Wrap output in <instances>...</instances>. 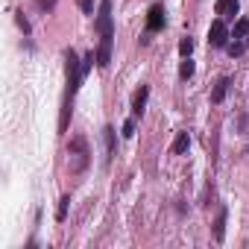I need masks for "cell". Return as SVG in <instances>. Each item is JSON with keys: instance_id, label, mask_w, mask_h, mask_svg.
<instances>
[{"instance_id": "obj_1", "label": "cell", "mask_w": 249, "mask_h": 249, "mask_svg": "<svg viewBox=\"0 0 249 249\" xmlns=\"http://www.w3.org/2000/svg\"><path fill=\"white\" fill-rule=\"evenodd\" d=\"M88 161H91L88 141H85L82 135L71 138V144H68V167H71V173H82V170L88 167Z\"/></svg>"}, {"instance_id": "obj_2", "label": "cell", "mask_w": 249, "mask_h": 249, "mask_svg": "<svg viewBox=\"0 0 249 249\" xmlns=\"http://www.w3.org/2000/svg\"><path fill=\"white\" fill-rule=\"evenodd\" d=\"M65 73H68V91H65V97H76V91H79V82H82V62L76 59V53L73 50H68L65 53Z\"/></svg>"}, {"instance_id": "obj_3", "label": "cell", "mask_w": 249, "mask_h": 249, "mask_svg": "<svg viewBox=\"0 0 249 249\" xmlns=\"http://www.w3.org/2000/svg\"><path fill=\"white\" fill-rule=\"evenodd\" d=\"M97 33H100V38H114V27H111V0H100Z\"/></svg>"}, {"instance_id": "obj_4", "label": "cell", "mask_w": 249, "mask_h": 249, "mask_svg": "<svg viewBox=\"0 0 249 249\" xmlns=\"http://www.w3.org/2000/svg\"><path fill=\"white\" fill-rule=\"evenodd\" d=\"M208 44H211V47H226V44H229V27H226L223 18H217V21L211 24V30H208Z\"/></svg>"}, {"instance_id": "obj_5", "label": "cell", "mask_w": 249, "mask_h": 249, "mask_svg": "<svg viewBox=\"0 0 249 249\" xmlns=\"http://www.w3.org/2000/svg\"><path fill=\"white\" fill-rule=\"evenodd\" d=\"M159 30H164V6H150V12H147V33H159Z\"/></svg>"}, {"instance_id": "obj_6", "label": "cell", "mask_w": 249, "mask_h": 249, "mask_svg": "<svg viewBox=\"0 0 249 249\" xmlns=\"http://www.w3.org/2000/svg\"><path fill=\"white\" fill-rule=\"evenodd\" d=\"M111 62V38H100V47H97V68H108Z\"/></svg>"}, {"instance_id": "obj_7", "label": "cell", "mask_w": 249, "mask_h": 249, "mask_svg": "<svg viewBox=\"0 0 249 249\" xmlns=\"http://www.w3.org/2000/svg\"><path fill=\"white\" fill-rule=\"evenodd\" d=\"M147 97H150V85H141V88L135 91V97H132V111H135V117H141V114H144Z\"/></svg>"}, {"instance_id": "obj_8", "label": "cell", "mask_w": 249, "mask_h": 249, "mask_svg": "<svg viewBox=\"0 0 249 249\" xmlns=\"http://www.w3.org/2000/svg\"><path fill=\"white\" fill-rule=\"evenodd\" d=\"M217 15L220 18H234L237 15V9H240V3H237V0H217Z\"/></svg>"}, {"instance_id": "obj_9", "label": "cell", "mask_w": 249, "mask_h": 249, "mask_svg": "<svg viewBox=\"0 0 249 249\" xmlns=\"http://www.w3.org/2000/svg\"><path fill=\"white\" fill-rule=\"evenodd\" d=\"M229 85H231V79H229V76H220V79H217V85H214V91H211V103H223V100H226Z\"/></svg>"}, {"instance_id": "obj_10", "label": "cell", "mask_w": 249, "mask_h": 249, "mask_svg": "<svg viewBox=\"0 0 249 249\" xmlns=\"http://www.w3.org/2000/svg\"><path fill=\"white\" fill-rule=\"evenodd\" d=\"M231 38H234V41H246V44H249V18H240V21L234 24Z\"/></svg>"}, {"instance_id": "obj_11", "label": "cell", "mask_w": 249, "mask_h": 249, "mask_svg": "<svg viewBox=\"0 0 249 249\" xmlns=\"http://www.w3.org/2000/svg\"><path fill=\"white\" fill-rule=\"evenodd\" d=\"M188 147H191L188 132H179V135H176V141H173V153H176V156H182V153H188Z\"/></svg>"}, {"instance_id": "obj_12", "label": "cell", "mask_w": 249, "mask_h": 249, "mask_svg": "<svg viewBox=\"0 0 249 249\" xmlns=\"http://www.w3.org/2000/svg\"><path fill=\"white\" fill-rule=\"evenodd\" d=\"M223 237H226V211H220L214 220V240H223Z\"/></svg>"}, {"instance_id": "obj_13", "label": "cell", "mask_w": 249, "mask_h": 249, "mask_svg": "<svg viewBox=\"0 0 249 249\" xmlns=\"http://www.w3.org/2000/svg\"><path fill=\"white\" fill-rule=\"evenodd\" d=\"M114 135H117V132H114L111 126H106V129H103V138H106V153H108L106 159H111V156H114Z\"/></svg>"}, {"instance_id": "obj_14", "label": "cell", "mask_w": 249, "mask_h": 249, "mask_svg": "<svg viewBox=\"0 0 249 249\" xmlns=\"http://www.w3.org/2000/svg\"><path fill=\"white\" fill-rule=\"evenodd\" d=\"M179 76H182V79H191V76H194V62H191V56H185V62L179 65Z\"/></svg>"}, {"instance_id": "obj_15", "label": "cell", "mask_w": 249, "mask_h": 249, "mask_svg": "<svg viewBox=\"0 0 249 249\" xmlns=\"http://www.w3.org/2000/svg\"><path fill=\"white\" fill-rule=\"evenodd\" d=\"M68 205H71V196L65 194V196L59 199V208H56V220H59V223H62V220L68 217Z\"/></svg>"}, {"instance_id": "obj_16", "label": "cell", "mask_w": 249, "mask_h": 249, "mask_svg": "<svg viewBox=\"0 0 249 249\" xmlns=\"http://www.w3.org/2000/svg\"><path fill=\"white\" fill-rule=\"evenodd\" d=\"M179 53H182V56H191V53H194V38H191V36L179 41Z\"/></svg>"}, {"instance_id": "obj_17", "label": "cell", "mask_w": 249, "mask_h": 249, "mask_svg": "<svg viewBox=\"0 0 249 249\" xmlns=\"http://www.w3.org/2000/svg\"><path fill=\"white\" fill-rule=\"evenodd\" d=\"M226 50H229V56H240L246 50V41H231V44H226Z\"/></svg>"}, {"instance_id": "obj_18", "label": "cell", "mask_w": 249, "mask_h": 249, "mask_svg": "<svg viewBox=\"0 0 249 249\" xmlns=\"http://www.w3.org/2000/svg\"><path fill=\"white\" fill-rule=\"evenodd\" d=\"M123 135H126V138H132V135H135V117H129L126 123H123Z\"/></svg>"}, {"instance_id": "obj_19", "label": "cell", "mask_w": 249, "mask_h": 249, "mask_svg": "<svg viewBox=\"0 0 249 249\" xmlns=\"http://www.w3.org/2000/svg\"><path fill=\"white\" fill-rule=\"evenodd\" d=\"M15 21H18V27L24 30V36H30V21L24 18V12H18V18H15Z\"/></svg>"}, {"instance_id": "obj_20", "label": "cell", "mask_w": 249, "mask_h": 249, "mask_svg": "<svg viewBox=\"0 0 249 249\" xmlns=\"http://www.w3.org/2000/svg\"><path fill=\"white\" fill-rule=\"evenodd\" d=\"M36 3H38V9H44V12H50V9L56 6V0H36Z\"/></svg>"}, {"instance_id": "obj_21", "label": "cell", "mask_w": 249, "mask_h": 249, "mask_svg": "<svg viewBox=\"0 0 249 249\" xmlns=\"http://www.w3.org/2000/svg\"><path fill=\"white\" fill-rule=\"evenodd\" d=\"M79 6H82L85 15H91V12H94V0H79Z\"/></svg>"}]
</instances>
